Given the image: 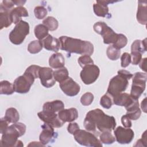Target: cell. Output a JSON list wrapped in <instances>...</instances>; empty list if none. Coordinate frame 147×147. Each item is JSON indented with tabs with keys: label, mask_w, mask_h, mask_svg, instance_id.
Segmentation results:
<instances>
[{
	"label": "cell",
	"mask_w": 147,
	"mask_h": 147,
	"mask_svg": "<svg viewBox=\"0 0 147 147\" xmlns=\"http://www.w3.org/2000/svg\"><path fill=\"white\" fill-rule=\"evenodd\" d=\"M115 140L121 144H127L130 143L134 137V133L130 128L118 126L114 130Z\"/></svg>",
	"instance_id": "obj_11"
},
{
	"label": "cell",
	"mask_w": 147,
	"mask_h": 147,
	"mask_svg": "<svg viewBox=\"0 0 147 147\" xmlns=\"http://www.w3.org/2000/svg\"><path fill=\"white\" fill-rule=\"evenodd\" d=\"M59 118L64 122H72L76 120L79 116L76 109L71 107L67 109H63L58 112Z\"/></svg>",
	"instance_id": "obj_17"
},
{
	"label": "cell",
	"mask_w": 147,
	"mask_h": 147,
	"mask_svg": "<svg viewBox=\"0 0 147 147\" xmlns=\"http://www.w3.org/2000/svg\"><path fill=\"white\" fill-rule=\"evenodd\" d=\"M121 65L122 68L127 67L131 63V55L127 52L123 53L121 57Z\"/></svg>",
	"instance_id": "obj_40"
},
{
	"label": "cell",
	"mask_w": 147,
	"mask_h": 147,
	"mask_svg": "<svg viewBox=\"0 0 147 147\" xmlns=\"http://www.w3.org/2000/svg\"><path fill=\"white\" fill-rule=\"evenodd\" d=\"M40 68L41 67H40L39 65H31L26 68L25 71L29 73L32 76H33L35 79H37V78H38V76H39L38 73H39V70Z\"/></svg>",
	"instance_id": "obj_41"
},
{
	"label": "cell",
	"mask_w": 147,
	"mask_h": 147,
	"mask_svg": "<svg viewBox=\"0 0 147 147\" xmlns=\"http://www.w3.org/2000/svg\"><path fill=\"white\" fill-rule=\"evenodd\" d=\"M146 131H145L142 135V138L138 140L134 146H146Z\"/></svg>",
	"instance_id": "obj_44"
},
{
	"label": "cell",
	"mask_w": 147,
	"mask_h": 147,
	"mask_svg": "<svg viewBox=\"0 0 147 147\" xmlns=\"http://www.w3.org/2000/svg\"><path fill=\"white\" fill-rule=\"evenodd\" d=\"M127 43V38L126 37V36H125L123 34H118V39L115 42V43L113 44V45L115 48H117V49H121V48H123V47H125Z\"/></svg>",
	"instance_id": "obj_38"
},
{
	"label": "cell",
	"mask_w": 147,
	"mask_h": 147,
	"mask_svg": "<svg viewBox=\"0 0 147 147\" xmlns=\"http://www.w3.org/2000/svg\"><path fill=\"white\" fill-rule=\"evenodd\" d=\"M0 23L1 30L4 28H8L13 23L11 10L4 7L2 4L0 5Z\"/></svg>",
	"instance_id": "obj_20"
},
{
	"label": "cell",
	"mask_w": 147,
	"mask_h": 147,
	"mask_svg": "<svg viewBox=\"0 0 147 147\" xmlns=\"http://www.w3.org/2000/svg\"><path fill=\"white\" fill-rule=\"evenodd\" d=\"M35 78L29 73L25 71L23 75L20 76L13 82L14 91L20 94H25L29 92Z\"/></svg>",
	"instance_id": "obj_9"
},
{
	"label": "cell",
	"mask_w": 147,
	"mask_h": 147,
	"mask_svg": "<svg viewBox=\"0 0 147 147\" xmlns=\"http://www.w3.org/2000/svg\"><path fill=\"white\" fill-rule=\"evenodd\" d=\"M112 98L114 104L117 106L125 107V109L133 105L136 100H137L131 98L130 94L125 92L120 93Z\"/></svg>",
	"instance_id": "obj_16"
},
{
	"label": "cell",
	"mask_w": 147,
	"mask_h": 147,
	"mask_svg": "<svg viewBox=\"0 0 147 147\" xmlns=\"http://www.w3.org/2000/svg\"><path fill=\"white\" fill-rule=\"evenodd\" d=\"M106 55L108 58L111 60H117L120 57L121 51L113 45H110L106 49Z\"/></svg>",
	"instance_id": "obj_33"
},
{
	"label": "cell",
	"mask_w": 147,
	"mask_h": 147,
	"mask_svg": "<svg viewBox=\"0 0 147 147\" xmlns=\"http://www.w3.org/2000/svg\"><path fill=\"white\" fill-rule=\"evenodd\" d=\"M93 10L95 15L98 17H106L109 14V7L107 5L100 3L99 1H96V3H94Z\"/></svg>",
	"instance_id": "obj_25"
},
{
	"label": "cell",
	"mask_w": 147,
	"mask_h": 147,
	"mask_svg": "<svg viewBox=\"0 0 147 147\" xmlns=\"http://www.w3.org/2000/svg\"><path fill=\"white\" fill-rule=\"evenodd\" d=\"M139 66L140 68L144 71L145 72H146V58L142 59L140 62L139 63Z\"/></svg>",
	"instance_id": "obj_48"
},
{
	"label": "cell",
	"mask_w": 147,
	"mask_h": 147,
	"mask_svg": "<svg viewBox=\"0 0 147 147\" xmlns=\"http://www.w3.org/2000/svg\"><path fill=\"white\" fill-rule=\"evenodd\" d=\"M30 31L29 24L23 20L16 25L14 29L10 32L9 38L11 43L15 45L22 44L26 36L29 34Z\"/></svg>",
	"instance_id": "obj_5"
},
{
	"label": "cell",
	"mask_w": 147,
	"mask_h": 147,
	"mask_svg": "<svg viewBox=\"0 0 147 147\" xmlns=\"http://www.w3.org/2000/svg\"><path fill=\"white\" fill-rule=\"evenodd\" d=\"M146 38L143 40H136L131 45V52H139L143 54L146 51Z\"/></svg>",
	"instance_id": "obj_27"
},
{
	"label": "cell",
	"mask_w": 147,
	"mask_h": 147,
	"mask_svg": "<svg viewBox=\"0 0 147 147\" xmlns=\"http://www.w3.org/2000/svg\"><path fill=\"white\" fill-rule=\"evenodd\" d=\"M142 55L139 52H131V63L133 65H138L142 59Z\"/></svg>",
	"instance_id": "obj_42"
},
{
	"label": "cell",
	"mask_w": 147,
	"mask_h": 147,
	"mask_svg": "<svg viewBox=\"0 0 147 147\" xmlns=\"http://www.w3.org/2000/svg\"><path fill=\"white\" fill-rule=\"evenodd\" d=\"M60 49L71 53L87 55L91 56L94 52V45L88 41L63 36L59 38Z\"/></svg>",
	"instance_id": "obj_2"
},
{
	"label": "cell",
	"mask_w": 147,
	"mask_h": 147,
	"mask_svg": "<svg viewBox=\"0 0 147 147\" xmlns=\"http://www.w3.org/2000/svg\"><path fill=\"white\" fill-rule=\"evenodd\" d=\"M121 122L124 127L126 128H130L132 126L131 119H130L126 115H124L121 117Z\"/></svg>",
	"instance_id": "obj_46"
},
{
	"label": "cell",
	"mask_w": 147,
	"mask_h": 147,
	"mask_svg": "<svg viewBox=\"0 0 147 147\" xmlns=\"http://www.w3.org/2000/svg\"><path fill=\"white\" fill-rule=\"evenodd\" d=\"M83 125L87 131L98 135L100 133L114 130L116 121L114 117L106 114L99 109H96L87 113Z\"/></svg>",
	"instance_id": "obj_1"
},
{
	"label": "cell",
	"mask_w": 147,
	"mask_h": 147,
	"mask_svg": "<svg viewBox=\"0 0 147 147\" xmlns=\"http://www.w3.org/2000/svg\"><path fill=\"white\" fill-rule=\"evenodd\" d=\"M38 76L41 84L46 88H51L56 83L53 76V71L49 67H41Z\"/></svg>",
	"instance_id": "obj_13"
},
{
	"label": "cell",
	"mask_w": 147,
	"mask_h": 147,
	"mask_svg": "<svg viewBox=\"0 0 147 147\" xmlns=\"http://www.w3.org/2000/svg\"><path fill=\"white\" fill-rule=\"evenodd\" d=\"M26 125L21 122H16L9 126L6 131L2 134L1 146L6 147L23 146L24 144L18 137L23 136L26 131Z\"/></svg>",
	"instance_id": "obj_3"
},
{
	"label": "cell",
	"mask_w": 147,
	"mask_h": 147,
	"mask_svg": "<svg viewBox=\"0 0 147 147\" xmlns=\"http://www.w3.org/2000/svg\"><path fill=\"white\" fill-rule=\"evenodd\" d=\"M93 28L96 33L102 36L105 44H114L117 41L118 34L115 33L105 22L101 21L97 22L94 25Z\"/></svg>",
	"instance_id": "obj_8"
},
{
	"label": "cell",
	"mask_w": 147,
	"mask_h": 147,
	"mask_svg": "<svg viewBox=\"0 0 147 147\" xmlns=\"http://www.w3.org/2000/svg\"><path fill=\"white\" fill-rule=\"evenodd\" d=\"M141 107L144 113H146V98H145L141 102Z\"/></svg>",
	"instance_id": "obj_49"
},
{
	"label": "cell",
	"mask_w": 147,
	"mask_h": 147,
	"mask_svg": "<svg viewBox=\"0 0 147 147\" xmlns=\"http://www.w3.org/2000/svg\"><path fill=\"white\" fill-rule=\"evenodd\" d=\"M11 16L13 23L16 25L22 20V17H28L29 14L26 9L24 6H17L11 10Z\"/></svg>",
	"instance_id": "obj_22"
},
{
	"label": "cell",
	"mask_w": 147,
	"mask_h": 147,
	"mask_svg": "<svg viewBox=\"0 0 147 147\" xmlns=\"http://www.w3.org/2000/svg\"><path fill=\"white\" fill-rule=\"evenodd\" d=\"M43 47L50 51L57 52L60 48V42L59 39L53 37L51 34H48L44 39L41 40Z\"/></svg>",
	"instance_id": "obj_18"
},
{
	"label": "cell",
	"mask_w": 147,
	"mask_h": 147,
	"mask_svg": "<svg viewBox=\"0 0 147 147\" xmlns=\"http://www.w3.org/2000/svg\"><path fill=\"white\" fill-rule=\"evenodd\" d=\"M80 129L79 126L76 122H71L67 126V130L71 134L74 135L78 130Z\"/></svg>",
	"instance_id": "obj_43"
},
{
	"label": "cell",
	"mask_w": 147,
	"mask_h": 147,
	"mask_svg": "<svg viewBox=\"0 0 147 147\" xmlns=\"http://www.w3.org/2000/svg\"><path fill=\"white\" fill-rule=\"evenodd\" d=\"M113 104V98L108 94L103 95L100 99V105L105 109H110Z\"/></svg>",
	"instance_id": "obj_35"
},
{
	"label": "cell",
	"mask_w": 147,
	"mask_h": 147,
	"mask_svg": "<svg viewBox=\"0 0 147 147\" xmlns=\"http://www.w3.org/2000/svg\"><path fill=\"white\" fill-rule=\"evenodd\" d=\"M48 30V29L44 24H38L35 26L34 33L36 37L41 41L49 34Z\"/></svg>",
	"instance_id": "obj_28"
},
{
	"label": "cell",
	"mask_w": 147,
	"mask_h": 147,
	"mask_svg": "<svg viewBox=\"0 0 147 147\" xmlns=\"http://www.w3.org/2000/svg\"><path fill=\"white\" fill-rule=\"evenodd\" d=\"M78 63L79 65L82 67L83 68L86 65H90V64H94V61L92 59V58L90 57V56L87 55H84L80 56L78 58Z\"/></svg>",
	"instance_id": "obj_39"
},
{
	"label": "cell",
	"mask_w": 147,
	"mask_h": 147,
	"mask_svg": "<svg viewBox=\"0 0 147 147\" xmlns=\"http://www.w3.org/2000/svg\"><path fill=\"white\" fill-rule=\"evenodd\" d=\"M14 91L13 84L7 80H2L0 83V94L11 95Z\"/></svg>",
	"instance_id": "obj_30"
},
{
	"label": "cell",
	"mask_w": 147,
	"mask_h": 147,
	"mask_svg": "<svg viewBox=\"0 0 147 147\" xmlns=\"http://www.w3.org/2000/svg\"><path fill=\"white\" fill-rule=\"evenodd\" d=\"M133 74L127 70L121 69L118 75L111 79L107 90V94L112 97L124 92L129 84L128 80L133 77Z\"/></svg>",
	"instance_id": "obj_4"
},
{
	"label": "cell",
	"mask_w": 147,
	"mask_h": 147,
	"mask_svg": "<svg viewBox=\"0 0 147 147\" xmlns=\"http://www.w3.org/2000/svg\"><path fill=\"white\" fill-rule=\"evenodd\" d=\"M80 74L82 81L87 85L94 83L98 78L100 74L99 67L94 64L86 65L82 68Z\"/></svg>",
	"instance_id": "obj_10"
},
{
	"label": "cell",
	"mask_w": 147,
	"mask_h": 147,
	"mask_svg": "<svg viewBox=\"0 0 147 147\" xmlns=\"http://www.w3.org/2000/svg\"><path fill=\"white\" fill-rule=\"evenodd\" d=\"M136 18L137 21L142 25H146L147 23V2L139 1Z\"/></svg>",
	"instance_id": "obj_19"
},
{
	"label": "cell",
	"mask_w": 147,
	"mask_h": 147,
	"mask_svg": "<svg viewBox=\"0 0 147 147\" xmlns=\"http://www.w3.org/2000/svg\"><path fill=\"white\" fill-rule=\"evenodd\" d=\"M1 4L3 5L4 7L10 10H11L13 8H14V6L15 5L13 1H6V0H3Z\"/></svg>",
	"instance_id": "obj_47"
},
{
	"label": "cell",
	"mask_w": 147,
	"mask_h": 147,
	"mask_svg": "<svg viewBox=\"0 0 147 147\" xmlns=\"http://www.w3.org/2000/svg\"><path fill=\"white\" fill-rule=\"evenodd\" d=\"M38 118L44 123L51 125L53 127H61L64 123L59 117L56 113H51L44 111L38 112L37 114Z\"/></svg>",
	"instance_id": "obj_14"
},
{
	"label": "cell",
	"mask_w": 147,
	"mask_h": 147,
	"mask_svg": "<svg viewBox=\"0 0 147 147\" xmlns=\"http://www.w3.org/2000/svg\"><path fill=\"white\" fill-rule=\"evenodd\" d=\"M9 122L3 117L1 118V121H0V125H1V129H0V132L2 134H3L6 130L7 129L8 127H9Z\"/></svg>",
	"instance_id": "obj_45"
},
{
	"label": "cell",
	"mask_w": 147,
	"mask_h": 147,
	"mask_svg": "<svg viewBox=\"0 0 147 147\" xmlns=\"http://www.w3.org/2000/svg\"><path fill=\"white\" fill-rule=\"evenodd\" d=\"M42 24H44L50 31L56 30L59 26V22L57 20L53 17H47L42 21Z\"/></svg>",
	"instance_id": "obj_31"
},
{
	"label": "cell",
	"mask_w": 147,
	"mask_h": 147,
	"mask_svg": "<svg viewBox=\"0 0 147 147\" xmlns=\"http://www.w3.org/2000/svg\"><path fill=\"white\" fill-rule=\"evenodd\" d=\"M68 75V69L64 67L53 71L54 78L55 80L59 82V83L67 79L69 77Z\"/></svg>",
	"instance_id": "obj_29"
},
{
	"label": "cell",
	"mask_w": 147,
	"mask_h": 147,
	"mask_svg": "<svg viewBox=\"0 0 147 147\" xmlns=\"http://www.w3.org/2000/svg\"><path fill=\"white\" fill-rule=\"evenodd\" d=\"M34 13L36 18L38 20H42L47 15V9L42 6H37L34 9Z\"/></svg>",
	"instance_id": "obj_36"
},
{
	"label": "cell",
	"mask_w": 147,
	"mask_h": 147,
	"mask_svg": "<svg viewBox=\"0 0 147 147\" xmlns=\"http://www.w3.org/2000/svg\"><path fill=\"white\" fill-rule=\"evenodd\" d=\"M41 128L42 131L40 134L39 140L44 145H45L52 141L56 133L53 127L47 123H44L41 126Z\"/></svg>",
	"instance_id": "obj_15"
},
{
	"label": "cell",
	"mask_w": 147,
	"mask_h": 147,
	"mask_svg": "<svg viewBox=\"0 0 147 147\" xmlns=\"http://www.w3.org/2000/svg\"><path fill=\"white\" fill-rule=\"evenodd\" d=\"M13 3L15 5L17 6H23V5L26 3V1H21V0H17V1H13Z\"/></svg>",
	"instance_id": "obj_50"
},
{
	"label": "cell",
	"mask_w": 147,
	"mask_h": 147,
	"mask_svg": "<svg viewBox=\"0 0 147 147\" xmlns=\"http://www.w3.org/2000/svg\"><path fill=\"white\" fill-rule=\"evenodd\" d=\"M64 104L60 100H55L45 102L42 106V110L51 113H58L64 109Z\"/></svg>",
	"instance_id": "obj_21"
},
{
	"label": "cell",
	"mask_w": 147,
	"mask_h": 147,
	"mask_svg": "<svg viewBox=\"0 0 147 147\" xmlns=\"http://www.w3.org/2000/svg\"><path fill=\"white\" fill-rule=\"evenodd\" d=\"M132 85L130 95L134 99L138 100L146 87V73L137 72L132 77Z\"/></svg>",
	"instance_id": "obj_7"
},
{
	"label": "cell",
	"mask_w": 147,
	"mask_h": 147,
	"mask_svg": "<svg viewBox=\"0 0 147 147\" xmlns=\"http://www.w3.org/2000/svg\"><path fill=\"white\" fill-rule=\"evenodd\" d=\"M94 95L90 92L84 93L80 98V103L83 106H88L90 105L94 100Z\"/></svg>",
	"instance_id": "obj_37"
},
{
	"label": "cell",
	"mask_w": 147,
	"mask_h": 147,
	"mask_svg": "<svg viewBox=\"0 0 147 147\" xmlns=\"http://www.w3.org/2000/svg\"><path fill=\"white\" fill-rule=\"evenodd\" d=\"M43 45L41 40H34L31 41L28 45V51L32 54H36L42 49Z\"/></svg>",
	"instance_id": "obj_32"
},
{
	"label": "cell",
	"mask_w": 147,
	"mask_h": 147,
	"mask_svg": "<svg viewBox=\"0 0 147 147\" xmlns=\"http://www.w3.org/2000/svg\"><path fill=\"white\" fill-rule=\"evenodd\" d=\"M59 86L63 92L69 96H76L80 90L79 84L70 77H68L65 80L60 83Z\"/></svg>",
	"instance_id": "obj_12"
},
{
	"label": "cell",
	"mask_w": 147,
	"mask_h": 147,
	"mask_svg": "<svg viewBox=\"0 0 147 147\" xmlns=\"http://www.w3.org/2000/svg\"><path fill=\"white\" fill-rule=\"evenodd\" d=\"M65 64V59L61 53H55L52 54L49 59V66L55 69H59L64 67Z\"/></svg>",
	"instance_id": "obj_23"
},
{
	"label": "cell",
	"mask_w": 147,
	"mask_h": 147,
	"mask_svg": "<svg viewBox=\"0 0 147 147\" xmlns=\"http://www.w3.org/2000/svg\"><path fill=\"white\" fill-rule=\"evenodd\" d=\"M28 146H44L45 145H44L40 141V142H36V141H33V142H31L28 145Z\"/></svg>",
	"instance_id": "obj_51"
},
{
	"label": "cell",
	"mask_w": 147,
	"mask_h": 147,
	"mask_svg": "<svg viewBox=\"0 0 147 147\" xmlns=\"http://www.w3.org/2000/svg\"><path fill=\"white\" fill-rule=\"evenodd\" d=\"M74 139L81 145L93 147H102V143L94 133L84 130H78L74 134Z\"/></svg>",
	"instance_id": "obj_6"
},
{
	"label": "cell",
	"mask_w": 147,
	"mask_h": 147,
	"mask_svg": "<svg viewBox=\"0 0 147 147\" xmlns=\"http://www.w3.org/2000/svg\"><path fill=\"white\" fill-rule=\"evenodd\" d=\"M126 110L127 112L125 115L131 120H137L141 116V111L139 107L138 100H136L133 105L126 108Z\"/></svg>",
	"instance_id": "obj_24"
},
{
	"label": "cell",
	"mask_w": 147,
	"mask_h": 147,
	"mask_svg": "<svg viewBox=\"0 0 147 147\" xmlns=\"http://www.w3.org/2000/svg\"><path fill=\"white\" fill-rule=\"evenodd\" d=\"M4 118L9 123H16L20 119L19 113L16 109L14 107L8 108L5 112V115Z\"/></svg>",
	"instance_id": "obj_26"
},
{
	"label": "cell",
	"mask_w": 147,
	"mask_h": 147,
	"mask_svg": "<svg viewBox=\"0 0 147 147\" xmlns=\"http://www.w3.org/2000/svg\"><path fill=\"white\" fill-rule=\"evenodd\" d=\"M99 140L102 144H111L115 141V138L111 133V131H106L99 135Z\"/></svg>",
	"instance_id": "obj_34"
}]
</instances>
